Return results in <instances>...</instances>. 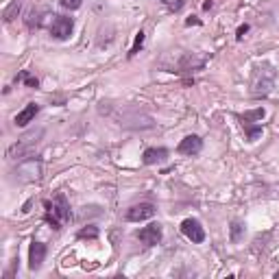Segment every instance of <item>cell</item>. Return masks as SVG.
<instances>
[{
  "mask_svg": "<svg viewBox=\"0 0 279 279\" xmlns=\"http://www.w3.org/2000/svg\"><path fill=\"white\" fill-rule=\"evenodd\" d=\"M44 207H46L44 220L48 222L53 229L59 231V229L70 220V203H68V199H66V194H63V192L55 194L53 201H46Z\"/></svg>",
  "mask_w": 279,
  "mask_h": 279,
  "instance_id": "cell-1",
  "label": "cell"
},
{
  "mask_svg": "<svg viewBox=\"0 0 279 279\" xmlns=\"http://www.w3.org/2000/svg\"><path fill=\"white\" fill-rule=\"evenodd\" d=\"M72 29H74L72 18H66V15H55L53 18L50 35L55 37V40H68V37L72 35Z\"/></svg>",
  "mask_w": 279,
  "mask_h": 279,
  "instance_id": "cell-2",
  "label": "cell"
},
{
  "mask_svg": "<svg viewBox=\"0 0 279 279\" xmlns=\"http://www.w3.org/2000/svg\"><path fill=\"white\" fill-rule=\"evenodd\" d=\"M181 234L188 240H192L194 245H201L205 240V229L201 227V222L197 218H185L181 222Z\"/></svg>",
  "mask_w": 279,
  "mask_h": 279,
  "instance_id": "cell-3",
  "label": "cell"
},
{
  "mask_svg": "<svg viewBox=\"0 0 279 279\" xmlns=\"http://www.w3.org/2000/svg\"><path fill=\"white\" fill-rule=\"evenodd\" d=\"M135 236H137V240H140V242H142L144 247H155V245L162 242V227L157 225V222H153V225L140 229Z\"/></svg>",
  "mask_w": 279,
  "mask_h": 279,
  "instance_id": "cell-4",
  "label": "cell"
},
{
  "mask_svg": "<svg viewBox=\"0 0 279 279\" xmlns=\"http://www.w3.org/2000/svg\"><path fill=\"white\" fill-rule=\"evenodd\" d=\"M155 216V205L153 203H140V205H133L127 212V220L131 222H140V220H148Z\"/></svg>",
  "mask_w": 279,
  "mask_h": 279,
  "instance_id": "cell-5",
  "label": "cell"
},
{
  "mask_svg": "<svg viewBox=\"0 0 279 279\" xmlns=\"http://www.w3.org/2000/svg\"><path fill=\"white\" fill-rule=\"evenodd\" d=\"M201 148H203V140L199 135H185L179 142L177 151L181 155H197V153H201Z\"/></svg>",
  "mask_w": 279,
  "mask_h": 279,
  "instance_id": "cell-6",
  "label": "cell"
},
{
  "mask_svg": "<svg viewBox=\"0 0 279 279\" xmlns=\"http://www.w3.org/2000/svg\"><path fill=\"white\" fill-rule=\"evenodd\" d=\"M46 257V245L44 242H37V240H33L31 242V249H29V266L31 271H37V268L42 266Z\"/></svg>",
  "mask_w": 279,
  "mask_h": 279,
  "instance_id": "cell-7",
  "label": "cell"
},
{
  "mask_svg": "<svg viewBox=\"0 0 279 279\" xmlns=\"http://www.w3.org/2000/svg\"><path fill=\"white\" fill-rule=\"evenodd\" d=\"M37 111H40V105L37 103H29L20 114L15 116V127H26L29 123H33V118L37 116Z\"/></svg>",
  "mask_w": 279,
  "mask_h": 279,
  "instance_id": "cell-8",
  "label": "cell"
},
{
  "mask_svg": "<svg viewBox=\"0 0 279 279\" xmlns=\"http://www.w3.org/2000/svg\"><path fill=\"white\" fill-rule=\"evenodd\" d=\"M166 157H168V151H166V148H146L144 155H142V160H144L146 166H153V164L164 162Z\"/></svg>",
  "mask_w": 279,
  "mask_h": 279,
  "instance_id": "cell-9",
  "label": "cell"
},
{
  "mask_svg": "<svg viewBox=\"0 0 279 279\" xmlns=\"http://www.w3.org/2000/svg\"><path fill=\"white\" fill-rule=\"evenodd\" d=\"M240 123H242L247 140H249V142H255V140L259 137V133H262V125H251V120L245 118V116H240Z\"/></svg>",
  "mask_w": 279,
  "mask_h": 279,
  "instance_id": "cell-10",
  "label": "cell"
},
{
  "mask_svg": "<svg viewBox=\"0 0 279 279\" xmlns=\"http://www.w3.org/2000/svg\"><path fill=\"white\" fill-rule=\"evenodd\" d=\"M20 7H22V0H13V3L5 9V22H11L15 13H20Z\"/></svg>",
  "mask_w": 279,
  "mask_h": 279,
  "instance_id": "cell-11",
  "label": "cell"
},
{
  "mask_svg": "<svg viewBox=\"0 0 279 279\" xmlns=\"http://www.w3.org/2000/svg\"><path fill=\"white\" fill-rule=\"evenodd\" d=\"M18 81H22V83H24V85H26V88H33V90H35L37 85H40V81H37L35 77H31V74H29V72H26V70H22L20 74H18Z\"/></svg>",
  "mask_w": 279,
  "mask_h": 279,
  "instance_id": "cell-12",
  "label": "cell"
},
{
  "mask_svg": "<svg viewBox=\"0 0 279 279\" xmlns=\"http://www.w3.org/2000/svg\"><path fill=\"white\" fill-rule=\"evenodd\" d=\"M242 231H245V227H242V222H238V220H234L231 222V242H240V238H242Z\"/></svg>",
  "mask_w": 279,
  "mask_h": 279,
  "instance_id": "cell-13",
  "label": "cell"
},
{
  "mask_svg": "<svg viewBox=\"0 0 279 279\" xmlns=\"http://www.w3.org/2000/svg\"><path fill=\"white\" fill-rule=\"evenodd\" d=\"M77 236H79L81 240H96V238H98V229L92 227V225H90V227H83Z\"/></svg>",
  "mask_w": 279,
  "mask_h": 279,
  "instance_id": "cell-14",
  "label": "cell"
},
{
  "mask_svg": "<svg viewBox=\"0 0 279 279\" xmlns=\"http://www.w3.org/2000/svg\"><path fill=\"white\" fill-rule=\"evenodd\" d=\"M144 33L140 31L137 35H135V42H133V46H131V50H129V57H135V55L140 53V48H142V44H144Z\"/></svg>",
  "mask_w": 279,
  "mask_h": 279,
  "instance_id": "cell-15",
  "label": "cell"
},
{
  "mask_svg": "<svg viewBox=\"0 0 279 279\" xmlns=\"http://www.w3.org/2000/svg\"><path fill=\"white\" fill-rule=\"evenodd\" d=\"M242 116L249 118V120H262V118L266 116V111H264V107H257V109H253V111H245Z\"/></svg>",
  "mask_w": 279,
  "mask_h": 279,
  "instance_id": "cell-16",
  "label": "cell"
},
{
  "mask_svg": "<svg viewBox=\"0 0 279 279\" xmlns=\"http://www.w3.org/2000/svg\"><path fill=\"white\" fill-rule=\"evenodd\" d=\"M59 3H61L63 9H70V11H74V9H79V7H81L83 0H59Z\"/></svg>",
  "mask_w": 279,
  "mask_h": 279,
  "instance_id": "cell-17",
  "label": "cell"
},
{
  "mask_svg": "<svg viewBox=\"0 0 279 279\" xmlns=\"http://www.w3.org/2000/svg\"><path fill=\"white\" fill-rule=\"evenodd\" d=\"M245 33H249V24H242V26H240L238 33H236V40H242Z\"/></svg>",
  "mask_w": 279,
  "mask_h": 279,
  "instance_id": "cell-18",
  "label": "cell"
},
{
  "mask_svg": "<svg viewBox=\"0 0 279 279\" xmlns=\"http://www.w3.org/2000/svg\"><path fill=\"white\" fill-rule=\"evenodd\" d=\"M183 5H185V0H177V3H172V11H179Z\"/></svg>",
  "mask_w": 279,
  "mask_h": 279,
  "instance_id": "cell-19",
  "label": "cell"
},
{
  "mask_svg": "<svg viewBox=\"0 0 279 279\" xmlns=\"http://www.w3.org/2000/svg\"><path fill=\"white\" fill-rule=\"evenodd\" d=\"M185 24H188V26H192V24H201V20H197V18H188V20H185Z\"/></svg>",
  "mask_w": 279,
  "mask_h": 279,
  "instance_id": "cell-20",
  "label": "cell"
},
{
  "mask_svg": "<svg viewBox=\"0 0 279 279\" xmlns=\"http://www.w3.org/2000/svg\"><path fill=\"white\" fill-rule=\"evenodd\" d=\"M212 7H214V3H212V0H205V3H203V9H205V11H210Z\"/></svg>",
  "mask_w": 279,
  "mask_h": 279,
  "instance_id": "cell-21",
  "label": "cell"
},
{
  "mask_svg": "<svg viewBox=\"0 0 279 279\" xmlns=\"http://www.w3.org/2000/svg\"><path fill=\"white\" fill-rule=\"evenodd\" d=\"M275 277H277V279H279V273H277V275H275Z\"/></svg>",
  "mask_w": 279,
  "mask_h": 279,
  "instance_id": "cell-22",
  "label": "cell"
},
{
  "mask_svg": "<svg viewBox=\"0 0 279 279\" xmlns=\"http://www.w3.org/2000/svg\"><path fill=\"white\" fill-rule=\"evenodd\" d=\"M164 3H168V0H164Z\"/></svg>",
  "mask_w": 279,
  "mask_h": 279,
  "instance_id": "cell-23",
  "label": "cell"
}]
</instances>
